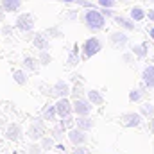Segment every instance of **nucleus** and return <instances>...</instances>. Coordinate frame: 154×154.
I'll use <instances>...</instances> for the list:
<instances>
[{
  "mask_svg": "<svg viewBox=\"0 0 154 154\" xmlns=\"http://www.w3.org/2000/svg\"><path fill=\"white\" fill-rule=\"evenodd\" d=\"M82 23L86 25V29H90L91 32H99L106 27V16L102 14L100 9H86L82 14Z\"/></svg>",
  "mask_w": 154,
  "mask_h": 154,
  "instance_id": "nucleus-1",
  "label": "nucleus"
},
{
  "mask_svg": "<svg viewBox=\"0 0 154 154\" xmlns=\"http://www.w3.org/2000/svg\"><path fill=\"white\" fill-rule=\"evenodd\" d=\"M34 23H36V16L31 14V13H22L16 22H14V27L22 32H31L34 29Z\"/></svg>",
  "mask_w": 154,
  "mask_h": 154,
  "instance_id": "nucleus-4",
  "label": "nucleus"
},
{
  "mask_svg": "<svg viewBox=\"0 0 154 154\" xmlns=\"http://www.w3.org/2000/svg\"><path fill=\"white\" fill-rule=\"evenodd\" d=\"M122 120V125L124 127H138L143 120V115L142 113H134V111H129V113H124L120 116Z\"/></svg>",
  "mask_w": 154,
  "mask_h": 154,
  "instance_id": "nucleus-7",
  "label": "nucleus"
},
{
  "mask_svg": "<svg viewBox=\"0 0 154 154\" xmlns=\"http://www.w3.org/2000/svg\"><path fill=\"white\" fill-rule=\"evenodd\" d=\"M45 122H47V120L43 118V115L34 118V122H32L31 127L27 129V136L31 138V142H39V140L45 136Z\"/></svg>",
  "mask_w": 154,
  "mask_h": 154,
  "instance_id": "nucleus-3",
  "label": "nucleus"
},
{
  "mask_svg": "<svg viewBox=\"0 0 154 154\" xmlns=\"http://www.w3.org/2000/svg\"><path fill=\"white\" fill-rule=\"evenodd\" d=\"M0 34H2V29H0Z\"/></svg>",
  "mask_w": 154,
  "mask_h": 154,
  "instance_id": "nucleus-44",
  "label": "nucleus"
},
{
  "mask_svg": "<svg viewBox=\"0 0 154 154\" xmlns=\"http://www.w3.org/2000/svg\"><path fill=\"white\" fill-rule=\"evenodd\" d=\"M147 18H149V22H154V9L147 11Z\"/></svg>",
  "mask_w": 154,
  "mask_h": 154,
  "instance_id": "nucleus-39",
  "label": "nucleus"
},
{
  "mask_svg": "<svg viewBox=\"0 0 154 154\" xmlns=\"http://www.w3.org/2000/svg\"><path fill=\"white\" fill-rule=\"evenodd\" d=\"M68 140L72 142V145H84L88 142V134H86V131H82L79 127H72L68 131Z\"/></svg>",
  "mask_w": 154,
  "mask_h": 154,
  "instance_id": "nucleus-9",
  "label": "nucleus"
},
{
  "mask_svg": "<svg viewBox=\"0 0 154 154\" xmlns=\"http://www.w3.org/2000/svg\"><path fill=\"white\" fill-rule=\"evenodd\" d=\"M145 16H147V13H145L142 7H138V5H136V7H133V9H131V18H133L134 22H142Z\"/></svg>",
  "mask_w": 154,
  "mask_h": 154,
  "instance_id": "nucleus-23",
  "label": "nucleus"
},
{
  "mask_svg": "<svg viewBox=\"0 0 154 154\" xmlns=\"http://www.w3.org/2000/svg\"><path fill=\"white\" fill-rule=\"evenodd\" d=\"M22 65H23V68H25V70H31V72H38L39 66H41L39 59H38V57H32V56H25Z\"/></svg>",
  "mask_w": 154,
  "mask_h": 154,
  "instance_id": "nucleus-16",
  "label": "nucleus"
},
{
  "mask_svg": "<svg viewBox=\"0 0 154 154\" xmlns=\"http://www.w3.org/2000/svg\"><path fill=\"white\" fill-rule=\"evenodd\" d=\"M75 125L79 127V129H82V131H91L93 127H95V120L93 118H90V116H77L75 118Z\"/></svg>",
  "mask_w": 154,
  "mask_h": 154,
  "instance_id": "nucleus-15",
  "label": "nucleus"
},
{
  "mask_svg": "<svg viewBox=\"0 0 154 154\" xmlns=\"http://www.w3.org/2000/svg\"><path fill=\"white\" fill-rule=\"evenodd\" d=\"M4 20H5V11L0 7V22H4Z\"/></svg>",
  "mask_w": 154,
  "mask_h": 154,
  "instance_id": "nucleus-40",
  "label": "nucleus"
},
{
  "mask_svg": "<svg viewBox=\"0 0 154 154\" xmlns=\"http://www.w3.org/2000/svg\"><path fill=\"white\" fill-rule=\"evenodd\" d=\"M32 43H34V47L39 48V50H47V48H50V41H48V38H47L45 32H34V36H32Z\"/></svg>",
  "mask_w": 154,
  "mask_h": 154,
  "instance_id": "nucleus-13",
  "label": "nucleus"
},
{
  "mask_svg": "<svg viewBox=\"0 0 154 154\" xmlns=\"http://www.w3.org/2000/svg\"><path fill=\"white\" fill-rule=\"evenodd\" d=\"M131 52H133L136 57L143 59V57H147V54H149V47H147V43H138V45H133V47H131Z\"/></svg>",
  "mask_w": 154,
  "mask_h": 154,
  "instance_id": "nucleus-18",
  "label": "nucleus"
},
{
  "mask_svg": "<svg viewBox=\"0 0 154 154\" xmlns=\"http://www.w3.org/2000/svg\"><path fill=\"white\" fill-rule=\"evenodd\" d=\"M88 99H90V102L93 106H102L104 104V97H102V93L99 90H90L88 91Z\"/></svg>",
  "mask_w": 154,
  "mask_h": 154,
  "instance_id": "nucleus-20",
  "label": "nucleus"
},
{
  "mask_svg": "<svg viewBox=\"0 0 154 154\" xmlns=\"http://www.w3.org/2000/svg\"><path fill=\"white\" fill-rule=\"evenodd\" d=\"M59 124H61L65 129H72V127H74V124H75V118H74L72 115H68V116H65V118H61V120H59Z\"/></svg>",
  "mask_w": 154,
  "mask_h": 154,
  "instance_id": "nucleus-30",
  "label": "nucleus"
},
{
  "mask_svg": "<svg viewBox=\"0 0 154 154\" xmlns=\"http://www.w3.org/2000/svg\"><path fill=\"white\" fill-rule=\"evenodd\" d=\"M72 154H90V151H88V147H84V145H74Z\"/></svg>",
  "mask_w": 154,
  "mask_h": 154,
  "instance_id": "nucleus-32",
  "label": "nucleus"
},
{
  "mask_svg": "<svg viewBox=\"0 0 154 154\" xmlns=\"http://www.w3.org/2000/svg\"><path fill=\"white\" fill-rule=\"evenodd\" d=\"M75 18H77V11H70V13H66V20L72 22V20H75Z\"/></svg>",
  "mask_w": 154,
  "mask_h": 154,
  "instance_id": "nucleus-37",
  "label": "nucleus"
},
{
  "mask_svg": "<svg viewBox=\"0 0 154 154\" xmlns=\"http://www.w3.org/2000/svg\"><path fill=\"white\" fill-rule=\"evenodd\" d=\"M11 31H13L11 25H4V27H2V34H11Z\"/></svg>",
  "mask_w": 154,
  "mask_h": 154,
  "instance_id": "nucleus-38",
  "label": "nucleus"
},
{
  "mask_svg": "<svg viewBox=\"0 0 154 154\" xmlns=\"http://www.w3.org/2000/svg\"><path fill=\"white\" fill-rule=\"evenodd\" d=\"M25 2H29V0H25Z\"/></svg>",
  "mask_w": 154,
  "mask_h": 154,
  "instance_id": "nucleus-45",
  "label": "nucleus"
},
{
  "mask_svg": "<svg viewBox=\"0 0 154 154\" xmlns=\"http://www.w3.org/2000/svg\"><path fill=\"white\" fill-rule=\"evenodd\" d=\"M149 36H151V38L154 39V27H152V29H151V31H149Z\"/></svg>",
  "mask_w": 154,
  "mask_h": 154,
  "instance_id": "nucleus-42",
  "label": "nucleus"
},
{
  "mask_svg": "<svg viewBox=\"0 0 154 154\" xmlns=\"http://www.w3.org/2000/svg\"><path fill=\"white\" fill-rule=\"evenodd\" d=\"M45 34H47V38H48V39H50V38H54V39L63 38V31H61L59 27H48V29L45 31Z\"/></svg>",
  "mask_w": 154,
  "mask_h": 154,
  "instance_id": "nucleus-27",
  "label": "nucleus"
},
{
  "mask_svg": "<svg viewBox=\"0 0 154 154\" xmlns=\"http://www.w3.org/2000/svg\"><path fill=\"white\" fill-rule=\"evenodd\" d=\"M100 11H102V14H104L106 18H113V16H115V13L111 11V7H102Z\"/></svg>",
  "mask_w": 154,
  "mask_h": 154,
  "instance_id": "nucleus-36",
  "label": "nucleus"
},
{
  "mask_svg": "<svg viewBox=\"0 0 154 154\" xmlns=\"http://www.w3.org/2000/svg\"><path fill=\"white\" fill-rule=\"evenodd\" d=\"M38 59H39V63H41V66H48V65L52 63V56H50L47 50H39Z\"/></svg>",
  "mask_w": 154,
  "mask_h": 154,
  "instance_id": "nucleus-28",
  "label": "nucleus"
},
{
  "mask_svg": "<svg viewBox=\"0 0 154 154\" xmlns=\"http://www.w3.org/2000/svg\"><path fill=\"white\" fill-rule=\"evenodd\" d=\"M22 5V0H0V7L5 13H16Z\"/></svg>",
  "mask_w": 154,
  "mask_h": 154,
  "instance_id": "nucleus-17",
  "label": "nucleus"
},
{
  "mask_svg": "<svg viewBox=\"0 0 154 154\" xmlns=\"http://www.w3.org/2000/svg\"><path fill=\"white\" fill-rule=\"evenodd\" d=\"M113 22H115L120 29H124V31H136V22L133 18H125L122 14H115L113 16Z\"/></svg>",
  "mask_w": 154,
  "mask_h": 154,
  "instance_id": "nucleus-11",
  "label": "nucleus"
},
{
  "mask_svg": "<svg viewBox=\"0 0 154 154\" xmlns=\"http://www.w3.org/2000/svg\"><path fill=\"white\" fill-rule=\"evenodd\" d=\"M72 95H74L75 99H79V97L82 95V86H81V84H75V86L72 88Z\"/></svg>",
  "mask_w": 154,
  "mask_h": 154,
  "instance_id": "nucleus-33",
  "label": "nucleus"
},
{
  "mask_svg": "<svg viewBox=\"0 0 154 154\" xmlns=\"http://www.w3.org/2000/svg\"><path fill=\"white\" fill-rule=\"evenodd\" d=\"M41 115H43V118H45L47 122H54V120L57 118V109H56V104H47Z\"/></svg>",
  "mask_w": 154,
  "mask_h": 154,
  "instance_id": "nucleus-19",
  "label": "nucleus"
},
{
  "mask_svg": "<svg viewBox=\"0 0 154 154\" xmlns=\"http://www.w3.org/2000/svg\"><path fill=\"white\" fill-rule=\"evenodd\" d=\"M57 2H59V0H57Z\"/></svg>",
  "mask_w": 154,
  "mask_h": 154,
  "instance_id": "nucleus-46",
  "label": "nucleus"
},
{
  "mask_svg": "<svg viewBox=\"0 0 154 154\" xmlns=\"http://www.w3.org/2000/svg\"><path fill=\"white\" fill-rule=\"evenodd\" d=\"M72 104H74V113H75L77 116L90 115L91 109H93V104L90 102V99H82V97H79V99H75Z\"/></svg>",
  "mask_w": 154,
  "mask_h": 154,
  "instance_id": "nucleus-5",
  "label": "nucleus"
},
{
  "mask_svg": "<svg viewBox=\"0 0 154 154\" xmlns=\"http://www.w3.org/2000/svg\"><path fill=\"white\" fill-rule=\"evenodd\" d=\"M116 2L115 0H99V5L100 7H113Z\"/></svg>",
  "mask_w": 154,
  "mask_h": 154,
  "instance_id": "nucleus-35",
  "label": "nucleus"
},
{
  "mask_svg": "<svg viewBox=\"0 0 154 154\" xmlns=\"http://www.w3.org/2000/svg\"><path fill=\"white\" fill-rule=\"evenodd\" d=\"M43 151V147H41V143H38V142H32L29 147H27V152L29 154H39Z\"/></svg>",
  "mask_w": 154,
  "mask_h": 154,
  "instance_id": "nucleus-31",
  "label": "nucleus"
},
{
  "mask_svg": "<svg viewBox=\"0 0 154 154\" xmlns=\"http://www.w3.org/2000/svg\"><path fill=\"white\" fill-rule=\"evenodd\" d=\"M22 136H23L22 125H18V124H9V125H7V129H5V138H7V140L18 142V140H22Z\"/></svg>",
  "mask_w": 154,
  "mask_h": 154,
  "instance_id": "nucleus-12",
  "label": "nucleus"
},
{
  "mask_svg": "<svg viewBox=\"0 0 154 154\" xmlns=\"http://www.w3.org/2000/svg\"><path fill=\"white\" fill-rule=\"evenodd\" d=\"M127 41H129V36L125 34V31H115V32L109 34V43H111V47L116 48V50L124 48L127 45Z\"/></svg>",
  "mask_w": 154,
  "mask_h": 154,
  "instance_id": "nucleus-8",
  "label": "nucleus"
},
{
  "mask_svg": "<svg viewBox=\"0 0 154 154\" xmlns=\"http://www.w3.org/2000/svg\"><path fill=\"white\" fill-rule=\"evenodd\" d=\"M140 113L145 116V118L154 116V104H151V102H143V104L140 106Z\"/></svg>",
  "mask_w": 154,
  "mask_h": 154,
  "instance_id": "nucleus-25",
  "label": "nucleus"
},
{
  "mask_svg": "<svg viewBox=\"0 0 154 154\" xmlns=\"http://www.w3.org/2000/svg\"><path fill=\"white\" fill-rule=\"evenodd\" d=\"M70 93H72V88H70V84H68L66 81H57V82L52 86V95L57 97V99L68 97Z\"/></svg>",
  "mask_w": 154,
  "mask_h": 154,
  "instance_id": "nucleus-10",
  "label": "nucleus"
},
{
  "mask_svg": "<svg viewBox=\"0 0 154 154\" xmlns=\"http://www.w3.org/2000/svg\"><path fill=\"white\" fill-rule=\"evenodd\" d=\"M39 143H41V147H43V151H50V149L54 147V143H56V140H54L52 136H43V138L39 140Z\"/></svg>",
  "mask_w": 154,
  "mask_h": 154,
  "instance_id": "nucleus-29",
  "label": "nucleus"
},
{
  "mask_svg": "<svg viewBox=\"0 0 154 154\" xmlns=\"http://www.w3.org/2000/svg\"><path fill=\"white\" fill-rule=\"evenodd\" d=\"M122 61L127 63V65L134 63V54H133V52H131V54H124V56H122Z\"/></svg>",
  "mask_w": 154,
  "mask_h": 154,
  "instance_id": "nucleus-34",
  "label": "nucleus"
},
{
  "mask_svg": "<svg viewBox=\"0 0 154 154\" xmlns=\"http://www.w3.org/2000/svg\"><path fill=\"white\" fill-rule=\"evenodd\" d=\"M145 88H147V86H145L143 82H142L140 88H133V90L129 91V102H138V100L143 97V93H145L143 90H145Z\"/></svg>",
  "mask_w": 154,
  "mask_h": 154,
  "instance_id": "nucleus-21",
  "label": "nucleus"
},
{
  "mask_svg": "<svg viewBox=\"0 0 154 154\" xmlns=\"http://www.w3.org/2000/svg\"><path fill=\"white\" fill-rule=\"evenodd\" d=\"M81 50H82V59H90V57L97 56L102 50V41L97 38V36H91V38H88L82 43Z\"/></svg>",
  "mask_w": 154,
  "mask_h": 154,
  "instance_id": "nucleus-2",
  "label": "nucleus"
},
{
  "mask_svg": "<svg viewBox=\"0 0 154 154\" xmlns=\"http://www.w3.org/2000/svg\"><path fill=\"white\" fill-rule=\"evenodd\" d=\"M151 129H152V133H154V118H152V122H151Z\"/></svg>",
  "mask_w": 154,
  "mask_h": 154,
  "instance_id": "nucleus-43",
  "label": "nucleus"
},
{
  "mask_svg": "<svg viewBox=\"0 0 154 154\" xmlns=\"http://www.w3.org/2000/svg\"><path fill=\"white\" fill-rule=\"evenodd\" d=\"M13 79H14V82L20 84V86H25L27 81H29V77H27V74H25L23 70H14V72H13Z\"/></svg>",
  "mask_w": 154,
  "mask_h": 154,
  "instance_id": "nucleus-22",
  "label": "nucleus"
},
{
  "mask_svg": "<svg viewBox=\"0 0 154 154\" xmlns=\"http://www.w3.org/2000/svg\"><path fill=\"white\" fill-rule=\"evenodd\" d=\"M152 2H154V0H152Z\"/></svg>",
  "mask_w": 154,
  "mask_h": 154,
  "instance_id": "nucleus-47",
  "label": "nucleus"
},
{
  "mask_svg": "<svg viewBox=\"0 0 154 154\" xmlns=\"http://www.w3.org/2000/svg\"><path fill=\"white\" fill-rule=\"evenodd\" d=\"M142 82H143L149 90L154 88V65H149V66L143 68V72H142Z\"/></svg>",
  "mask_w": 154,
  "mask_h": 154,
  "instance_id": "nucleus-14",
  "label": "nucleus"
},
{
  "mask_svg": "<svg viewBox=\"0 0 154 154\" xmlns=\"http://www.w3.org/2000/svg\"><path fill=\"white\" fill-rule=\"evenodd\" d=\"M61 4H77V0H59Z\"/></svg>",
  "mask_w": 154,
  "mask_h": 154,
  "instance_id": "nucleus-41",
  "label": "nucleus"
},
{
  "mask_svg": "<svg viewBox=\"0 0 154 154\" xmlns=\"http://www.w3.org/2000/svg\"><path fill=\"white\" fill-rule=\"evenodd\" d=\"M65 131H66V129H65V127L59 124V125L52 127V131H50V136H52L56 142H61V140H63V134H65Z\"/></svg>",
  "mask_w": 154,
  "mask_h": 154,
  "instance_id": "nucleus-24",
  "label": "nucleus"
},
{
  "mask_svg": "<svg viewBox=\"0 0 154 154\" xmlns=\"http://www.w3.org/2000/svg\"><path fill=\"white\" fill-rule=\"evenodd\" d=\"M79 63V47L74 45V48L70 50V56H68V66H75Z\"/></svg>",
  "mask_w": 154,
  "mask_h": 154,
  "instance_id": "nucleus-26",
  "label": "nucleus"
},
{
  "mask_svg": "<svg viewBox=\"0 0 154 154\" xmlns=\"http://www.w3.org/2000/svg\"><path fill=\"white\" fill-rule=\"evenodd\" d=\"M56 109H57V116H59V118H65V116H68V115L74 113V104H72L66 97H61V99H57V102H56Z\"/></svg>",
  "mask_w": 154,
  "mask_h": 154,
  "instance_id": "nucleus-6",
  "label": "nucleus"
}]
</instances>
